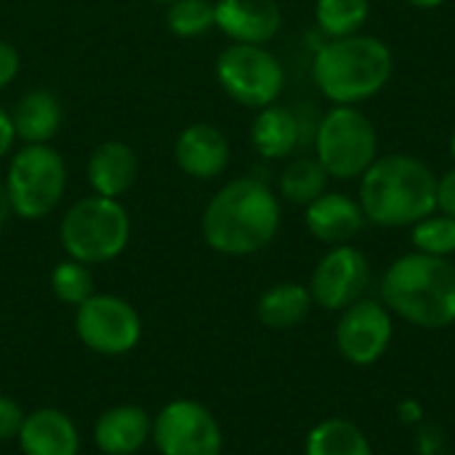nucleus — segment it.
I'll return each mask as SVG.
<instances>
[{
    "mask_svg": "<svg viewBox=\"0 0 455 455\" xmlns=\"http://www.w3.org/2000/svg\"><path fill=\"white\" fill-rule=\"evenodd\" d=\"M301 139L299 117L280 104H269L259 109L253 125H251V141L256 152L267 160H283L288 157Z\"/></svg>",
    "mask_w": 455,
    "mask_h": 455,
    "instance_id": "nucleus-20",
    "label": "nucleus"
},
{
    "mask_svg": "<svg viewBox=\"0 0 455 455\" xmlns=\"http://www.w3.org/2000/svg\"><path fill=\"white\" fill-rule=\"evenodd\" d=\"M24 416H27L24 408L13 397L0 395V443H8V440L19 437Z\"/></svg>",
    "mask_w": 455,
    "mask_h": 455,
    "instance_id": "nucleus-28",
    "label": "nucleus"
},
{
    "mask_svg": "<svg viewBox=\"0 0 455 455\" xmlns=\"http://www.w3.org/2000/svg\"><path fill=\"white\" fill-rule=\"evenodd\" d=\"M411 240H413L419 253L448 259L455 253V219L435 211L427 219L413 224Z\"/></svg>",
    "mask_w": 455,
    "mask_h": 455,
    "instance_id": "nucleus-25",
    "label": "nucleus"
},
{
    "mask_svg": "<svg viewBox=\"0 0 455 455\" xmlns=\"http://www.w3.org/2000/svg\"><path fill=\"white\" fill-rule=\"evenodd\" d=\"M13 139H16V131H13L11 115L0 109V157H5V152L11 149Z\"/></svg>",
    "mask_w": 455,
    "mask_h": 455,
    "instance_id": "nucleus-31",
    "label": "nucleus"
},
{
    "mask_svg": "<svg viewBox=\"0 0 455 455\" xmlns=\"http://www.w3.org/2000/svg\"><path fill=\"white\" fill-rule=\"evenodd\" d=\"M216 27L235 43L264 45L283 24V11L277 0H219L213 5Z\"/></svg>",
    "mask_w": 455,
    "mask_h": 455,
    "instance_id": "nucleus-13",
    "label": "nucleus"
},
{
    "mask_svg": "<svg viewBox=\"0 0 455 455\" xmlns=\"http://www.w3.org/2000/svg\"><path fill=\"white\" fill-rule=\"evenodd\" d=\"M392 333V312L384 307V301L360 299L344 309L336 325V344L344 360L352 365H373L389 349Z\"/></svg>",
    "mask_w": 455,
    "mask_h": 455,
    "instance_id": "nucleus-12",
    "label": "nucleus"
},
{
    "mask_svg": "<svg viewBox=\"0 0 455 455\" xmlns=\"http://www.w3.org/2000/svg\"><path fill=\"white\" fill-rule=\"evenodd\" d=\"M435 200H437V211H440V213L455 219V168L445 171V173L437 179Z\"/></svg>",
    "mask_w": 455,
    "mask_h": 455,
    "instance_id": "nucleus-29",
    "label": "nucleus"
},
{
    "mask_svg": "<svg viewBox=\"0 0 455 455\" xmlns=\"http://www.w3.org/2000/svg\"><path fill=\"white\" fill-rule=\"evenodd\" d=\"M395 75L392 48L373 35L331 37L312 61L317 91L333 101L355 107L381 93Z\"/></svg>",
    "mask_w": 455,
    "mask_h": 455,
    "instance_id": "nucleus-4",
    "label": "nucleus"
},
{
    "mask_svg": "<svg viewBox=\"0 0 455 455\" xmlns=\"http://www.w3.org/2000/svg\"><path fill=\"white\" fill-rule=\"evenodd\" d=\"M152 437V416L141 405L107 408L93 424V443L104 455H136Z\"/></svg>",
    "mask_w": 455,
    "mask_h": 455,
    "instance_id": "nucleus-17",
    "label": "nucleus"
},
{
    "mask_svg": "<svg viewBox=\"0 0 455 455\" xmlns=\"http://www.w3.org/2000/svg\"><path fill=\"white\" fill-rule=\"evenodd\" d=\"M61 101L45 91V88H35V91H27L13 112H11V123H13V131H16V139L27 141V144H45L51 141L59 128H61Z\"/></svg>",
    "mask_w": 455,
    "mask_h": 455,
    "instance_id": "nucleus-19",
    "label": "nucleus"
},
{
    "mask_svg": "<svg viewBox=\"0 0 455 455\" xmlns=\"http://www.w3.org/2000/svg\"><path fill=\"white\" fill-rule=\"evenodd\" d=\"M304 455H373V448L352 421L328 419L309 432Z\"/></svg>",
    "mask_w": 455,
    "mask_h": 455,
    "instance_id": "nucleus-22",
    "label": "nucleus"
},
{
    "mask_svg": "<svg viewBox=\"0 0 455 455\" xmlns=\"http://www.w3.org/2000/svg\"><path fill=\"white\" fill-rule=\"evenodd\" d=\"M421 416H424V411H421V405H419L416 400H405V403L400 405V419H403V424H416V421H421Z\"/></svg>",
    "mask_w": 455,
    "mask_h": 455,
    "instance_id": "nucleus-32",
    "label": "nucleus"
},
{
    "mask_svg": "<svg viewBox=\"0 0 455 455\" xmlns=\"http://www.w3.org/2000/svg\"><path fill=\"white\" fill-rule=\"evenodd\" d=\"M365 213L360 200L344 195V192H323L317 200L307 205L304 224L309 235H315L320 243L328 245H347L352 237L360 235L365 227Z\"/></svg>",
    "mask_w": 455,
    "mask_h": 455,
    "instance_id": "nucleus-14",
    "label": "nucleus"
},
{
    "mask_svg": "<svg viewBox=\"0 0 455 455\" xmlns=\"http://www.w3.org/2000/svg\"><path fill=\"white\" fill-rule=\"evenodd\" d=\"M437 176L411 155H384L360 176V205L376 227H413L437 211Z\"/></svg>",
    "mask_w": 455,
    "mask_h": 455,
    "instance_id": "nucleus-2",
    "label": "nucleus"
},
{
    "mask_svg": "<svg viewBox=\"0 0 455 455\" xmlns=\"http://www.w3.org/2000/svg\"><path fill=\"white\" fill-rule=\"evenodd\" d=\"M51 291L61 304L80 307L85 299L93 296V275L88 272V264L75 259L56 264L51 272Z\"/></svg>",
    "mask_w": 455,
    "mask_h": 455,
    "instance_id": "nucleus-26",
    "label": "nucleus"
},
{
    "mask_svg": "<svg viewBox=\"0 0 455 455\" xmlns=\"http://www.w3.org/2000/svg\"><path fill=\"white\" fill-rule=\"evenodd\" d=\"M315 149L331 179H360L379 157V133L365 112L336 104L317 125Z\"/></svg>",
    "mask_w": 455,
    "mask_h": 455,
    "instance_id": "nucleus-6",
    "label": "nucleus"
},
{
    "mask_svg": "<svg viewBox=\"0 0 455 455\" xmlns=\"http://www.w3.org/2000/svg\"><path fill=\"white\" fill-rule=\"evenodd\" d=\"M312 304L315 301H312V293L307 285L277 283L259 296L256 317L261 325H267L272 331H288V328H296L299 323L307 320Z\"/></svg>",
    "mask_w": 455,
    "mask_h": 455,
    "instance_id": "nucleus-21",
    "label": "nucleus"
},
{
    "mask_svg": "<svg viewBox=\"0 0 455 455\" xmlns=\"http://www.w3.org/2000/svg\"><path fill=\"white\" fill-rule=\"evenodd\" d=\"M19 51L11 45V43H5V40H0V88H5L13 77H16V72H19Z\"/></svg>",
    "mask_w": 455,
    "mask_h": 455,
    "instance_id": "nucleus-30",
    "label": "nucleus"
},
{
    "mask_svg": "<svg viewBox=\"0 0 455 455\" xmlns=\"http://www.w3.org/2000/svg\"><path fill=\"white\" fill-rule=\"evenodd\" d=\"M61 248L69 259L83 264H104L117 259L131 237V219L112 197L77 200L61 219Z\"/></svg>",
    "mask_w": 455,
    "mask_h": 455,
    "instance_id": "nucleus-5",
    "label": "nucleus"
},
{
    "mask_svg": "<svg viewBox=\"0 0 455 455\" xmlns=\"http://www.w3.org/2000/svg\"><path fill=\"white\" fill-rule=\"evenodd\" d=\"M75 333L85 349L101 357H123L141 341V317L120 296L93 293L75 307Z\"/></svg>",
    "mask_w": 455,
    "mask_h": 455,
    "instance_id": "nucleus-9",
    "label": "nucleus"
},
{
    "mask_svg": "<svg viewBox=\"0 0 455 455\" xmlns=\"http://www.w3.org/2000/svg\"><path fill=\"white\" fill-rule=\"evenodd\" d=\"M405 3H411V5H416V8H424V11H429V8H440L445 0H405Z\"/></svg>",
    "mask_w": 455,
    "mask_h": 455,
    "instance_id": "nucleus-34",
    "label": "nucleus"
},
{
    "mask_svg": "<svg viewBox=\"0 0 455 455\" xmlns=\"http://www.w3.org/2000/svg\"><path fill=\"white\" fill-rule=\"evenodd\" d=\"M173 155L187 176L216 179L229 165V141L216 125L192 123L179 133Z\"/></svg>",
    "mask_w": 455,
    "mask_h": 455,
    "instance_id": "nucleus-16",
    "label": "nucleus"
},
{
    "mask_svg": "<svg viewBox=\"0 0 455 455\" xmlns=\"http://www.w3.org/2000/svg\"><path fill=\"white\" fill-rule=\"evenodd\" d=\"M152 445L160 455H221L224 432L216 416L195 400H171L152 416Z\"/></svg>",
    "mask_w": 455,
    "mask_h": 455,
    "instance_id": "nucleus-10",
    "label": "nucleus"
},
{
    "mask_svg": "<svg viewBox=\"0 0 455 455\" xmlns=\"http://www.w3.org/2000/svg\"><path fill=\"white\" fill-rule=\"evenodd\" d=\"M11 200H8V189H5V181H0V227L11 219Z\"/></svg>",
    "mask_w": 455,
    "mask_h": 455,
    "instance_id": "nucleus-33",
    "label": "nucleus"
},
{
    "mask_svg": "<svg viewBox=\"0 0 455 455\" xmlns=\"http://www.w3.org/2000/svg\"><path fill=\"white\" fill-rule=\"evenodd\" d=\"M371 16V0H317L315 19L328 37L357 35Z\"/></svg>",
    "mask_w": 455,
    "mask_h": 455,
    "instance_id": "nucleus-24",
    "label": "nucleus"
},
{
    "mask_svg": "<svg viewBox=\"0 0 455 455\" xmlns=\"http://www.w3.org/2000/svg\"><path fill=\"white\" fill-rule=\"evenodd\" d=\"M16 443L21 455H80L77 424L59 408L27 413Z\"/></svg>",
    "mask_w": 455,
    "mask_h": 455,
    "instance_id": "nucleus-15",
    "label": "nucleus"
},
{
    "mask_svg": "<svg viewBox=\"0 0 455 455\" xmlns=\"http://www.w3.org/2000/svg\"><path fill=\"white\" fill-rule=\"evenodd\" d=\"M381 301L411 325L448 328L455 323V267L440 256L405 253L384 272Z\"/></svg>",
    "mask_w": 455,
    "mask_h": 455,
    "instance_id": "nucleus-3",
    "label": "nucleus"
},
{
    "mask_svg": "<svg viewBox=\"0 0 455 455\" xmlns=\"http://www.w3.org/2000/svg\"><path fill=\"white\" fill-rule=\"evenodd\" d=\"M216 77L229 99L253 109L275 104L285 85L280 59L264 45L251 43H232L224 48L216 61Z\"/></svg>",
    "mask_w": 455,
    "mask_h": 455,
    "instance_id": "nucleus-8",
    "label": "nucleus"
},
{
    "mask_svg": "<svg viewBox=\"0 0 455 455\" xmlns=\"http://www.w3.org/2000/svg\"><path fill=\"white\" fill-rule=\"evenodd\" d=\"M136 155L123 141H104L88 157V181L96 195L117 200L136 179Z\"/></svg>",
    "mask_w": 455,
    "mask_h": 455,
    "instance_id": "nucleus-18",
    "label": "nucleus"
},
{
    "mask_svg": "<svg viewBox=\"0 0 455 455\" xmlns=\"http://www.w3.org/2000/svg\"><path fill=\"white\" fill-rule=\"evenodd\" d=\"M368 285H371V264L365 253L352 245H336L315 267L309 293L312 301L320 304L323 309L344 312L347 307L363 299Z\"/></svg>",
    "mask_w": 455,
    "mask_h": 455,
    "instance_id": "nucleus-11",
    "label": "nucleus"
},
{
    "mask_svg": "<svg viewBox=\"0 0 455 455\" xmlns=\"http://www.w3.org/2000/svg\"><path fill=\"white\" fill-rule=\"evenodd\" d=\"M328 171L320 165L317 157H301L291 163L280 176V192L285 200L296 205H309L323 192H328Z\"/></svg>",
    "mask_w": 455,
    "mask_h": 455,
    "instance_id": "nucleus-23",
    "label": "nucleus"
},
{
    "mask_svg": "<svg viewBox=\"0 0 455 455\" xmlns=\"http://www.w3.org/2000/svg\"><path fill=\"white\" fill-rule=\"evenodd\" d=\"M155 3H168V5H171V3H173V0H155Z\"/></svg>",
    "mask_w": 455,
    "mask_h": 455,
    "instance_id": "nucleus-36",
    "label": "nucleus"
},
{
    "mask_svg": "<svg viewBox=\"0 0 455 455\" xmlns=\"http://www.w3.org/2000/svg\"><path fill=\"white\" fill-rule=\"evenodd\" d=\"M64 184L67 168L61 155L45 144H27L13 155L5 176L13 216H21L27 221L48 216L59 205Z\"/></svg>",
    "mask_w": 455,
    "mask_h": 455,
    "instance_id": "nucleus-7",
    "label": "nucleus"
},
{
    "mask_svg": "<svg viewBox=\"0 0 455 455\" xmlns=\"http://www.w3.org/2000/svg\"><path fill=\"white\" fill-rule=\"evenodd\" d=\"M451 157H453V163H455V131H453V136H451Z\"/></svg>",
    "mask_w": 455,
    "mask_h": 455,
    "instance_id": "nucleus-35",
    "label": "nucleus"
},
{
    "mask_svg": "<svg viewBox=\"0 0 455 455\" xmlns=\"http://www.w3.org/2000/svg\"><path fill=\"white\" fill-rule=\"evenodd\" d=\"M168 29L179 37H195L216 27V11L211 0H173L165 13Z\"/></svg>",
    "mask_w": 455,
    "mask_h": 455,
    "instance_id": "nucleus-27",
    "label": "nucleus"
},
{
    "mask_svg": "<svg viewBox=\"0 0 455 455\" xmlns=\"http://www.w3.org/2000/svg\"><path fill=\"white\" fill-rule=\"evenodd\" d=\"M280 229V203L275 192L253 176L235 179L213 195L203 213L205 243L224 256H251L264 251Z\"/></svg>",
    "mask_w": 455,
    "mask_h": 455,
    "instance_id": "nucleus-1",
    "label": "nucleus"
}]
</instances>
